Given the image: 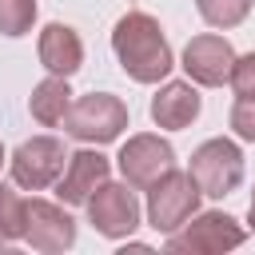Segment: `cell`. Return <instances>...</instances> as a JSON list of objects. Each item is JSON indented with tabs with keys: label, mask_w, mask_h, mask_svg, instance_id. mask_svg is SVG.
Instances as JSON below:
<instances>
[{
	"label": "cell",
	"mask_w": 255,
	"mask_h": 255,
	"mask_svg": "<svg viewBox=\"0 0 255 255\" xmlns=\"http://www.w3.org/2000/svg\"><path fill=\"white\" fill-rule=\"evenodd\" d=\"M187 175L195 179V187H199L207 199L231 195V191L243 183V151H239V143H231V139H223V135L203 139V143L191 151Z\"/></svg>",
	"instance_id": "cell-3"
},
{
	"label": "cell",
	"mask_w": 255,
	"mask_h": 255,
	"mask_svg": "<svg viewBox=\"0 0 255 255\" xmlns=\"http://www.w3.org/2000/svg\"><path fill=\"white\" fill-rule=\"evenodd\" d=\"M4 163H8V155H4V143H0V167H4Z\"/></svg>",
	"instance_id": "cell-21"
},
{
	"label": "cell",
	"mask_w": 255,
	"mask_h": 255,
	"mask_svg": "<svg viewBox=\"0 0 255 255\" xmlns=\"http://www.w3.org/2000/svg\"><path fill=\"white\" fill-rule=\"evenodd\" d=\"M116 163H120L124 183H131L135 191H147L159 175H167V171L175 167V151H171V143H167L163 135L139 131V135H128V139H124Z\"/></svg>",
	"instance_id": "cell-8"
},
{
	"label": "cell",
	"mask_w": 255,
	"mask_h": 255,
	"mask_svg": "<svg viewBox=\"0 0 255 255\" xmlns=\"http://www.w3.org/2000/svg\"><path fill=\"white\" fill-rule=\"evenodd\" d=\"M247 223H251V231H255V191H251V207H247Z\"/></svg>",
	"instance_id": "cell-20"
},
{
	"label": "cell",
	"mask_w": 255,
	"mask_h": 255,
	"mask_svg": "<svg viewBox=\"0 0 255 255\" xmlns=\"http://www.w3.org/2000/svg\"><path fill=\"white\" fill-rule=\"evenodd\" d=\"M36 52H40V64L52 76H76L80 64H84V44H80L76 28H68V24H48L40 32Z\"/></svg>",
	"instance_id": "cell-13"
},
{
	"label": "cell",
	"mask_w": 255,
	"mask_h": 255,
	"mask_svg": "<svg viewBox=\"0 0 255 255\" xmlns=\"http://www.w3.org/2000/svg\"><path fill=\"white\" fill-rule=\"evenodd\" d=\"M251 4L255 0H195L199 16L211 24V28H239L247 16H251Z\"/></svg>",
	"instance_id": "cell-16"
},
{
	"label": "cell",
	"mask_w": 255,
	"mask_h": 255,
	"mask_svg": "<svg viewBox=\"0 0 255 255\" xmlns=\"http://www.w3.org/2000/svg\"><path fill=\"white\" fill-rule=\"evenodd\" d=\"M227 84H231V92H235V96H255V52L235 56Z\"/></svg>",
	"instance_id": "cell-18"
},
{
	"label": "cell",
	"mask_w": 255,
	"mask_h": 255,
	"mask_svg": "<svg viewBox=\"0 0 255 255\" xmlns=\"http://www.w3.org/2000/svg\"><path fill=\"white\" fill-rule=\"evenodd\" d=\"M243 227L235 223V215L227 211H195L179 231H171L163 239L167 251H179V255H219V251H231L243 243Z\"/></svg>",
	"instance_id": "cell-5"
},
{
	"label": "cell",
	"mask_w": 255,
	"mask_h": 255,
	"mask_svg": "<svg viewBox=\"0 0 255 255\" xmlns=\"http://www.w3.org/2000/svg\"><path fill=\"white\" fill-rule=\"evenodd\" d=\"M199 112H203V96H199V84H191V80H163L159 92L151 96V120L163 131L191 128L199 120Z\"/></svg>",
	"instance_id": "cell-12"
},
{
	"label": "cell",
	"mask_w": 255,
	"mask_h": 255,
	"mask_svg": "<svg viewBox=\"0 0 255 255\" xmlns=\"http://www.w3.org/2000/svg\"><path fill=\"white\" fill-rule=\"evenodd\" d=\"M24 203L16 183H0V247L24 239Z\"/></svg>",
	"instance_id": "cell-15"
},
{
	"label": "cell",
	"mask_w": 255,
	"mask_h": 255,
	"mask_svg": "<svg viewBox=\"0 0 255 255\" xmlns=\"http://www.w3.org/2000/svg\"><path fill=\"white\" fill-rule=\"evenodd\" d=\"M112 52H116L124 76H131L135 84H163L175 68L171 44H167L159 20L147 16V12H128V16L116 20Z\"/></svg>",
	"instance_id": "cell-1"
},
{
	"label": "cell",
	"mask_w": 255,
	"mask_h": 255,
	"mask_svg": "<svg viewBox=\"0 0 255 255\" xmlns=\"http://www.w3.org/2000/svg\"><path fill=\"white\" fill-rule=\"evenodd\" d=\"M128 128V104L112 92H88L80 100L68 104V116H64V131L80 143H112L120 139Z\"/></svg>",
	"instance_id": "cell-2"
},
{
	"label": "cell",
	"mask_w": 255,
	"mask_h": 255,
	"mask_svg": "<svg viewBox=\"0 0 255 255\" xmlns=\"http://www.w3.org/2000/svg\"><path fill=\"white\" fill-rule=\"evenodd\" d=\"M112 175V163L108 155H100L96 147H84V151H68V163L56 179V199L68 203V207H80L88 203V195Z\"/></svg>",
	"instance_id": "cell-11"
},
{
	"label": "cell",
	"mask_w": 255,
	"mask_h": 255,
	"mask_svg": "<svg viewBox=\"0 0 255 255\" xmlns=\"http://www.w3.org/2000/svg\"><path fill=\"white\" fill-rule=\"evenodd\" d=\"M68 163V147L56 139V135H32L16 147V155L8 159L12 167V183L24 187V191H44L60 179Z\"/></svg>",
	"instance_id": "cell-7"
},
{
	"label": "cell",
	"mask_w": 255,
	"mask_h": 255,
	"mask_svg": "<svg viewBox=\"0 0 255 255\" xmlns=\"http://www.w3.org/2000/svg\"><path fill=\"white\" fill-rule=\"evenodd\" d=\"M231 131L247 143H255V96H239L231 108Z\"/></svg>",
	"instance_id": "cell-19"
},
{
	"label": "cell",
	"mask_w": 255,
	"mask_h": 255,
	"mask_svg": "<svg viewBox=\"0 0 255 255\" xmlns=\"http://www.w3.org/2000/svg\"><path fill=\"white\" fill-rule=\"evenodd\" d=\"M231 64H235V48L215 32L191 36L187 48H183V72L199 88H223L227 76H231Z\"/></svg>",
	"instance_id": "cell-10"
},
{
	"label": "cell",
	"mask_w": 255,
	"mask_h": 255,
	"mask_svg": "<svg viewBox=\"0 0 255 255\" xmlns=\"http://www.w3.org/2000/svg\"><path fill=\"white\" fill-rule=\"evenodd\" d=\"M68 104H72L68 76H52V72H48V76L32 88V96H28V112H32V120H36V124H44V128L64 124Z\"/></svg>",
	"instance_id": "cell-14"
},
{
	"label": "cell",
	"mask_w": 255,
	"mask_h": 255,
	"mask_svg": "<svg viewBox=\"0 0 255 255\" xmlns=\"http://www.w3.org/2000/svg\"><path fill=\"white\" fill-rule=\"evenodd\" d=\"M88 223L108 235V239H128L135 227H139V199H135V187L131 183H116V179H104L92 195H88Z\"/></svg>",
	"instance_id": "cell-6"
},
{
	"label": "cell",
	"mask_w": 255,
	"mask_h": 255,
	"mask_svg": "<svg viewBox=\"0 0 255 255\" xmlns=\"http://www.w3.org/2000/svg\"><path fill=\"white\" fill-rule=\"evenodd\" d=\"M36 0H0V32L4 36H28L36 24Z\"/></svg>",
	"instance_id": "cell-17"
},
{
	"label": "cell",
	"mask_w": 255,
	"mask_h": 255,
	"mask_svg": "<svg viewBox=\"0 0 255 255\" xmlns=\"http://www.w3.org/2000/svg\"><path fill=\"white\" fill-rule=\"evenodd\" d=\"M199 199H203V191L195 187V179L187 171L171 167L167 175H159L147 187V223L159 235H171L199 211Z\"/></svg>",
	"instance_id": "cell-4"
},
{
	"label": "cell",
	"mask_w": 255,
	"mask_h": 255,
	"mask_svg": "<svg viewBox=\"0 0 255 255\" xmlns=\"http://www.w3.org/2000/svg\"><path fill=\"white\" fill-rule=\"evenodd\" d=\"M24 239L40 255H60L76 243V219L64 211V203L28 199L24 203Z\"/></svg>",
	"instance_id": "cell-9"
}]
</instances>
